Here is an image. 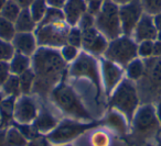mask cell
I'll return each mask as SVG.
<instances>
[{
	"label": "cell",
	"mask_w": 161,
	"mask_h": 146,
	"mask_svg": "<svg viewBox=\"0 0 161 146\" xmlns=\"http://www.w3.org/2000/svg\"><path fill=\"white\" fill-rule=\"evenodd\" d=\"M14 53L16 52L11 42L0 40V62H9Z\"/></svg>",
	"instance_id": "obj_36"
},
{
	"label": "cell",
	"mask_w": 161,
	"mask_h": 146,
	"mask_svg": "<svg viewBox=\"0 0 161 146\" xmlns=\"http://www.w3.org/2000/svg\"><path fill=\"white\" fill-rule=\"evenodd\" d=\"M145 13L150 16L161 12V0H139Z\"/></svg>",
	"instance_id": "obj_33"
},
{
	"label": "cell",
	"mask_w": 161,
	"mask_h": 146,
	"mask_svg": "<svg viewBox=\"0 0 161 146\" xmlns=\"http://www.w3.org/2000/svg\"><path fill=\"white\" fill-rule=\"evenodd\" d=\"M9 67L10 71L14 75H21L22 73L27 71L28 69L31 68L32 66V60L30 56L23 55L20 53H14V56L11 57V60H9Z\"/></svg>",
	"instance_id": "obj_23"
},
{
	"label": "cell",
	"mask_w": 161,
	"mask_h": 146,
	"mask_svg": "<svg viewBox=\"0 0 161 146\" xmlns=\"http://www.w3.org/2000/svg\"><path fill=\"white\" fill-rule=\"evenodd\" d=\"M22 8L16 3L12 0H7L6 3L3 5V7L1 8V11H0V17L7 19V20L11 21L14 23V21L18 19L19 14H20Z\"/></svg>",
	"instance_id": "obj_27"
},
{
	"label": "cell",
	"mask_w": 161,
	"mask_h": 146,
	"mask_svg": "<svg viewBox=\"0 0 161 146\" xmlns=\"http://www.w3.org/2000/svg\"><path fill=\"white\" fill-rule=\"evenodd\" d=\"M95 28L108 41L123 35L119 18V6L109 0H105L102 9L95 16Z\"/></svg>",
	"instance_id": "obj_6"
},
{
	"label": "cell",
	"mask_w": 161,
	"mask_h": 146,
	"mask_svg": "<svg viewBox=\"0 0 161 146\" xmlns=\"http://www.w3.org/2000/svg\"><path fill=\"white\" fill-rule=\"evenodd\" d=\"M138 57L142 60H149L153 57V41H142L138 43L137 47Z\"/></svg>",
	"instance_id": "obj_32"
},
{
	"label": "cell",
	"mask_w": 161,
	"mask_h": 146,
	"mask_svg": "<svg viewBox=\"0 0 161 146\" xmlns=\"http://www.w3.org/2000/svg\"><path fill=\"white\" fill-rule=\"evenodd\" d=\"M77 27L80 28L82 31H83V30L91 29V28H94L95 27V16L91 14L90 12H86V13L80 18Z\"/></svg>",
	"instance_id": "obj_37"
},
{
	"label": "cell",
	"mask_w": 161,
	"mask_h": 146,
	"mask_svg": "<svg viewBox=\"0 0 161 146\" xmlns=\"http://www.w3.org/2000/svg\"><path fill=\"white\" fill-rule=\"evenodd\" d=\"M69 25L65 21L51 23H39L34 34L39 46L60 50L67 43Z\"/></svg>",
	"instance_id": "obj_7"
},
{
	"label": "cell",
	"mask_w": 161,
	"mask_h": 146,
	"mask_svg": "<svg viewBox=\"0 0 161 146\" xmlns=\"http://www.w3.org/2000/svg\"><path fill=\"white\" fill-rule=\"evenodd\" d=\"M141 79L148 81L149 90L152 88L161 91V57H152V64L146 65V73Z\"/></svg>",
	"instance_id": "obj_19"
},
{
	"label": "cell",
	"mask_w": 161,
	"mask_h": 146,
	"mask_svg": "<svg viewBox=\"0 0 161 146\" xmlns=\"http://www.w3.org/2000/svg\"><path fill=\"white\" fill-rule=\"evenodd\" d=\"M157 33L158 31L154 25L153 17L148 13H143L132 32L131 38L137 43H140L142 41H154L157 38Z\"/></svg>",
	"instance_id": "obj_14"
},
{
	"label": "cell",
	"mask_w": 161,
	"mask_h": 146,
	"mask_svg": "<svg viewBox=\"0 0 161 146\" xmlns=\"http://www.w3.org/2000/svg\"><path fill=\"white\" fill-rule=\"evenodd\" d=\"M58 51H60L61 56H62V58L64 60V62L66 63L67 65L73 63L74 60L78 57V55H80V49L73 46V45H69V44L63 45Z\"/></svg>",
	"instance_id": "obj_30"
},
{
	"label": "cell",
	"mask_w": 161,
	"mask_h": 146,
	"mask_svg": "<svg viewBox=\"0 0 161 146\" xmlns=\"http://www.w3.org/2000/svg\"><path fill=\"white\" fill-rule=\"evenodd\" d=\"M158 146H161V141L159 142V145H158Z\"/></svg>",
	"instance_id": "obj_52"
},
{
	"label": "cell",
	"mask_w": 161,
	"mask_h": 146,
	"mask_svg": "<svg viewBox=\"0 0 161 146\" xmlns=\"http://www.w3.org/2000/svg\"><path fill=\"white\" fill-rule=\"evenodd\" d=\"M99 126H103L102 120L84 122L64 117L58 122V126L47 135V137L52 144V146L67 145L78 138L80 135L96 130Z\"/></svg>",
	"instance_id": "obj_5"
},
{
	"label": "cell",
	"mask_w": 161,
	"mask_h": 146,
	"mask_svg": "<svg viewBox=\"0 0 161 146\" xmlns=\"http://www.w3.org/2000/svg\"><path fill=\"white\" fill-rule=\"evenodd\" d=\"M154 108H156L157 117H158L159 121L161 122V97H160V99L158 100V102H157V104H156V106H154Z\"/></svg>",
	"instance_id": "obj_46"
},
{
	"label": "cell",
	"mask_w": 161,
	"mask_h": 146,
	"mask_svg": "<svg viewBox=\"0 0 161 146\" xmlns=\"http://www.w3.org/2000/svg\"><path fill=\"white\" fill-rule=\"evenodd\" d=\"M3 97H5V96H3V93L1 92V90H0V103H1V101H3Z\"/></svg>",
	"instance_id": "obj_50"
},
{
	"label": "cell",
	"mask_w": 161,
	"mask_h": 146,
	"mask_svg": "<svg viewBox=\"0 0 161 146\" xmlns=\"http://www.w3.org/2000/svg\"><path fill=\"white\" fill-rule=\"evenodd\" d=\"M17 98L3 97L0 103V126L8 128L14 122V106Z\"/></svg>",
	"instance_id": "obj_20"
},
{
	"label": "cell",
	"mask_w": 161,
	"mask_h": 146,
	"mask_svg": "<svg viewBox=\"0 0 161 146\" xmlns=\"http://www.w3.org/2000/svg\"><path fill=\"white\" fill-rule=\"evenodd\" d=\"M152 17H153V22L154 25H156L157 31H161V12H159V13L154 14Z\"/></svg>",
	"instance_id": "obj_43"
},
{
	"label": "cell",
	"mask_w": 161,
	"mask_h": 146,
	"mask_svg": "<svg viewBox=\"0 0 161 146\" xmlns=\"http://www.w3.org/2000/svg\"><path fill=\"white\" fill-rule=\"evenodd\" d=\"M161 128V122L156 113V108L152 103L139 106L130 122V130L135 135L140 137H150Z\"/></svg>",
	"instance_id": "obj_8"
},
{
	"label": "cell",
	"mask_w": 161,
	"mask_h": 146,
	"mask_svg": "<svg viewBox=\"0 0 161 146\" xmlns=\"http://www.w3.org/2000/svg\"><path fill=\"white\" fill-rule=\"evenodd\" d=\"M107 98L110 109L121 113L130 124L135 112L140 106V96L136 82L125 77Z\"/></svg>",
	"instance_id": "obj_4"
},
{
	"label": "cell",
	"mask_w": 161,
	"mask_h": 146,
	"mask_svg": "<svg viewBox=\"0 0 161 146\" xmlns=\"http://www.w3.org/2000/svg\"><path fill=\"white\" fill-rule=\"evenodd\" d=\"M109 1H112V3H116V5H118V6H123V5H125V3H130L131 0H109Z\"/></svg>",
	"instance_id": "obj_47"
},
{
	"label": "cell",
	"mask_w": 161,
	"mask_h": 146,
	"mask_svg": "<svg viewBox=\"0 0 161 146\" xmlns=\"http://www.w3.org/2000/svg\"><path fill=\"white\" fill-rule=\"evenodd\" d=\"M10 75H11V71H10L9 63L0 62V89H1L3 85L6 82V80L9 78Z\"/></svg>",
	"instance_id": "obj_39"
},
{
	"label": "cell",
	"mask_w": 161,
	"mask_h": 146,
	"mask_svg": "<svg viewBox=\"0 0 161 146\" xmlns=\"http://www.w3.org/2000/svg\"><path fill=\"white\" fill-rule=\"evenodd\" d=\"M62 10L65 22L69 27H77L80 18L87 12V3L85 0H67Z\"/></svg>",
	"instance_id": "obj_15"
},
{
	"label": "cell",
	"mask_w": 161,
	"mask_h": 146,
	"mask_svg": "<svg viewBox=\"0 0 161 146\" xmlns=\"http://www.w3.org/2000/svg\"><path fill=\"white\" fill-rule=\"evenodd\" d=\"M28 138L14 124L7 128L6 133V146H28Z\"/></svg>",
	"instance_id": "obj_24"
},
{
	"label": "cell",
	"mask_w": 161,
	"mask_h": 146,
	"mask_svg": "<svg viewBox=\"0 0 161 146\" xmlns=\"http://www.w3.org/2000/svg\"><path fill=\"white\" fill-rule=\"evenodd\" d=\"M28 146H52V144L50 143V141L47 139V135H38L34 138L30 139Z\"/></svg>",
	"instance_id": "obj_40"
},
{
	"label": "cell",
	"mask_w": 161,
	"mask_h": 146,
	"mask_svg": "<svg viewBox=\"0 0 161 146\" xmlns=\"http://www.w3.org/2000/svg\"><path fill=\"white\" fill-rule=\"evenodd\" d=\"M153 57H161V42L158 40L153 41Z\"/></svg>",
	"instance_id": "obj_42"
},
{
	"label": "cell",
	"mask_w": 161,
	"mask_h": 146,
	"mask_svg": "<svg viewBox=\"0 0 161 146\" xmlns=\"http://www.w3.org/2000/svg\"><path fill=\"white\" fill-rule=\"evenodd\" d=\"M47 9H49V6H47V0H34L29 7L30 13L38 24L44 18Z\"/></svg>",
	"instance_id": "obj_28"
},
{
	"label": "cell",
	"mask_w": 161,
	"mask_h": 146,
	"mask_svg": "<svg viewBox=\"0 0 161 146\" xmlns=\"http://www.w3.org/2000/svg\"><path fill=\"white\" fill-rule=\"evenodd\" d=\"M40 111L38 101L31 95H22L16 100L14 122L18 124H32Z\"/></svg>",
	"instance_id": "obj_11"
},
{
	"label": "cell",
	"mask_w": 161,
	"mask_h": 146,
	"mask_svg": "<svg viewBox=\"0 0 161 146\" xmlns=\"http://www.w3.org/2000/svg\"><path fill=\"white\" fill-rule=\"evenodd\" d=\"M47 99L65 117L84 122L95 120L91 111L84 104L83 100L80 99L75 88L65 79H63L51 91Z\"/></svg>",
	"instance_id": "obj_2"
},
{
	"label": "cell",
	"mask_w": 161,
	"mask_h": 146,
	"mask_svg": "<svg viewBox=\"0 0 161 146\" xmlns=\"http://www.w3.org/2000/svg\"><path fill=\"white\" fill-rule=\"evenodd\" d=\"M11 44L16 53L23 54L30 57H32L39 47L34 33H17L11 41Z\"/></svg>",
	"instance_id": "obj_17"
},
{
	"label": "cell",
	"mask_w": 161,
	"mask_h": 146,
	"mask_svg": "<svg viewBox=\"0 0 161 146\" xmlns=\"http://www.w3.org/2000/svg\"><path fill=\"white\" fill-rule=\"evenodd\" d=\"M58 122L60 120L52 113V111L44 107H40L39 114L32 123V126L39 134L47 135L58 126Z\"/></svg>",
	"instance_id": "obj_16"
},
{
	"label": "cell",
	"mask_w": 161,
	"mask_h": 146,
	"mask_svg": "<svg viewBox=\"0 0 161 146\" xmlns=\"http://www.w3.org/2000/svg\"><path fill=\"white\" fill-rule=\"evenodd\" d=\"M105 0H86L87 3V12H90L93 16H96L99 10L103 7Z\"/></svg>",
	"instance_id": "obj_38"
},
{
	"label": "cell",
	"mask_w": 161,
	"mask_h": 146,
	"mask_svg": "<svg viewBox=\"0 0 161 146\" xmlns=\"http://www.w3.org/2000/svg\"><path fill=\"white\" fill-rule=\"evenodd\" d=\"M156 40H158V41H160V42H161V31H158V33H157Z\"/></svg>",
	"instance_id": "obj_48"
},
{
	"label": "cell",
	"mask_w": 161,
	"mask_h": 146,
	"mask_svg": "<svg viewBox=\"0 0 161 146\" xmlns=\"http://www.w3.org/2000/svg\"><path fill=\"white\" fill-rule=\"evenodd\" d=\"M108 42L109 41L95 27L82 31V47L80 49L95 57H103L107 49Z\"/></svg>",
	"instance_id": "obj_13"
},
{
	"label": "cell",
	"mask_w": 161,
	"mask_h": 146,
	"mask_svg": "<svg viewBox=\"0 0 161 146\" xmlns=\"http://www.w3.org/2000/svg\"><path fill=\"white\" fill-rule=\"evenodd\" d=\"M60 146H72L71 144H67V145H60Z\"/></svg>",
	"instance_id": "obj_51"
},
{
	"label": "cell",
	"mask_w": 161,
	"mask_h": 146,
	"mask_svg": "<svg viewBox=\"0 0 161 146\" xmlns=\"http://www.w3.org/2000/svg\"><path fill=\"white\" fill-rule=\"evenodd\" d=\"M6 1H7V0H0V11H1V8L3 7V5L6 3Z\"/></svg>",
	"instance_id": "obj_49"
},
{
	"label": "cell",
	"mask_w": 161,
	"mask_h": 146,
	"mask_svg": "<svg viewBox=\"0 0 161 146\" xmlns=\"http://www.w3.org/2000/svg\"><path fill=\"white\" fill-rule=\"evenodd\" d=\"M66 44L73 45V46L78 47V49L82 47V30L78 27L69 28V34H67Z\"/></svg>",
	"instance_id": "obj_34"
},
{
	"label": "cell",
	"mask_w": 161,
	"mask_h": 146,
	"mask_svg": "<svg viewBox=\"0 0 161 146\" xmlns=\"http://www.w3.org/2000/svg\"><path fill=\"white\" fill-rule=\"evenodd\" d=\"M143 13L145 12L139 0H131L130 3L119 6V18L124 35H132V32Z\"/></svg>",
	"instance_id": "obj_12"
},
{
	"label": "cell",
	"mask_w": 161,
	"mask_h": 146,
	"mask_svg": "<svg viewBox=\"0 0 161 146\" xmlns=\"http://www.w3.org/2000/svg\"><path fill=\"white\" fill-rule=\"evenodd\" d=\"M102 122H103V126L114 131L118 135H126L130 130V124L127 119L118 111L113 109H110L106 117L102 119Z\"/></svg>",
	"instance_id": "obj_18"
},
{
	"label": "cell",
	"mask_w": 161,
	"mask_h": 146,
	"mask_svg": "<svg viewBox=\"0 0 161 146\" xmlns=\"http://www.w3.org/2000/svg\"><path fill=\"white\" fill-rule=\"evenodd\" d=\"M67 0H47V6L50 8H55V9H63Z\"/></svg>",
	"instance_id": "obj_41"
},
{
	"label": "cell",
	"mask_w": 161,
	"mask_h": 146,
	"mask_svg": "<svg viewBox=\"0 0 161 146\" xmlns=\"http://www.w3.org/2000/svg\"><path fill=\"white\" fill-rule=\"evenodd\" d=\"M6 133L7 128H0V146H6Z\"/></svg>",
	"instance_id": "obj_45"
},
{
	"label": "cell",
	"mask_w": 161,
	"mask_h": 146,
	"mask_svg": "<svg viewBox=\"0 0 161 146\" xmlns=\"http://www.w3.org/2000/svg\"><path fill=\"white\" fill-rule=\"evenodd\" d=\"M66 77L71 79H86L93 85L95 90V99L101 102L103 97V84L101 77L99 60L86 52L82 51L78 57L67 67Z\"/></svg>",
	"instance_id": "obj_3"
},
{
	"label": "cell",
	"mask_w": 161,
	"mask_h": 146,
	"mask_svg": "<svg viewBox=\"0 0 161 146\" xmlns=\"http://www.w3.org/2000/svg\"><path fill=\"white\" fill-rule=\"evenodd\" d=\"M137 47H138V43L131 36L123 34L108 42L107 49L103 57L125 68L128 63L138 57Z\"/></svg>",
	"instance_id": "obj_9"
},
{
	"label": "cell",
	"mask_w": 161,
	"mask_h": 146,
	"mask_svg": "<svg viewBox=\"0 0 161 146\" xmlns=\"http://www.w3.org/2000/svg\"><path fill=\"white\" fill-rule=\"evenodd\" d=\"M17 34L14 23L0 17V40L11 42Z\"/></svg>",
	"instance_id": "obj_29"
},
{
	"label": "cell",
	"mask_w": 161,
	"mask_h": 146,
	"mask_svg": "<svg viewBox=\"0 0 161 146\" xmlns=\"http://www.w3.org/2000/svg\"><path fill=\"white\" fill-rule=\"evenodd\" d=\"M58 21H65L63 10L49 7L44 18L42 19V21L40 23H51V22H58Z\"/></svg>",
	"instance_id": "obj_35"
},
{
	"label": "cell",
	"mask_w": 161,
	"mask_h": 146,
	"mask_svg": "<svg viewBox=\"0 0 161 146\" xmlns=\"http://www.w3.org/2000/svg\"><path fill=\"white\" fill-rule=\"evenodd\" d=\"M14 27L17 33H34L38 23L32 18L29 8H23L21 10L18 19L14 21Z\"/></svg>",
	"instance_id": "obj_21"
},
{
	"label": "cell",
	"mask_w": 161,
	"mask_h": 146,
	"mask_svg": "<svg viewBox=\"0 0 161 146\" xmlns=\"http://www.w3.org/2000/svg\"><path fill=\"white\" fill-rule=\"evenodd\" d=\"M125 77L134 82L141 80L146 73V60L140 57H136L125 66Z\"/></svg>",
	"instance_id": "obj_22"
},
{
	"label": "cell",
	"mask_w": 161,
	"mask_h": 146,
	"mask_svg": "<svg viewBox=\"0 0 161 146\" xmlns=\"http://www.w3.org/2000/svg\"><path fill=\"white\" fill-rule=\"evenodd\" d=\"M99 66H101L103 90L108 97L112 93V91L125 78V69L124 67L117 65L116 63L106 60L105 57L99 58Z\"/></svg>",
	"instance_id": "obj_10"
},
{
	"label": "cell",
	"mask_w": 161,
	"mask_h": 146,
	"mask_svg": "<svg viewBox=\"0 0 161 146\" xmlns=\"http://www.w3.org/2000/svg\"><path fill=\"white\" fill-rule=\"evenodd\" d=\"M1 92L3 93L5 97H14L19 98L20 96H22L21 92V87H20V81H19V77L17 75H11L9 76L6 82L1 87Z\"/></svg>",
	"instance_id": "obj_25"
},
{
	"label": "cell",
	"mask_w": 161,
	"mask_h": 146,
	"mask_svg": "<svg viewBox=\"0 0 161 146\" xmlns=\"http://www.w3.org/2000/svg\"><path fill=\"white\" fill-rule=\"evenodd\" d=\"M12 1H14L16 3H18V5L23 9V8H29L30 5L33 3L34 0H12Z\"/></svg>",
	"instance_id": "obj_44"
},
{
	"label": "cell",
	"mask_w": 161,
	"mask_h": 146,
	"mask_svg": "<svg viewBox=\"0 0 161 146\" xmlns=\"http://www.w3.org/2000/svg\"><path fill=\"white\" fill-rule=\"evenodd\" d=\"M32 66L36 74L33 91L39 97L49 98L51 91L66 78L69 65L64 62L60 51L39 46L32 55Z\"/></svg>",
	"instance_id": "obj_1"
},
{
	"label": "cell",
	"mask_w": 161,
	"mask_h": 146,
	"mask_svg": "<svg viewBox=\"0 0 161 146\" xmlns=\"http://www.w3.org/2000/svg\"><path fill=\"white\" fill-rule=\"evenodd\" d=\"M90 142L92 146H109L110 136L105 131L96 128V131L91 134Z\"/></svg>",
	"instance_id": "obj_31"
},
{
	"label": "cell",
	"mask_w": 161,
	"mask_h": 146,
	"mask_svg": "<svg viewBox=\"0 0 161 146\" xmlns=\"http://www.w3.org/2000/svg\"><path fill=\"white\" fill-rule=\"evenodd\" d=\"M160 131H161V128H160Z\"/></svg>",
	"instance_id": "obj_53"
},
{
	"label": "cell",
	"mask_w": 161,
	"mask_h": 146,
	"mask_svg": "<svg viewBox=\"0 0 161 146\" xmlns=\"http://www.w3.org/2000/svg\"><path fill=\"white\" fill-rule=\"evenodd\" d=\"M18 77H19V81H20L22 95H31L32 91H33L34 82H36V74H34L33 69L32 68L28 69L27 71L19 75Z\"/></svg>",
	"instance_id": "obj_26"
},
{
	"label": "cell",
	"mask_w": 161,
	"mask_h": 146,
	"mask_svg": "<svg viewBox=\"0 0 161 146\" xmlns=\"http://www.w3.org/2000/svg\"><path fill=\"white\" fill-rule=\"evenodd\" d=\"M0 128H1V126H0Z\"/></svg>",
	"instance_id": "obj_54"
}]
</instances>
